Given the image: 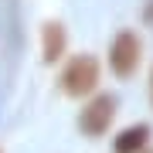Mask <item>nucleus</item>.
Returning a JSON list of instances; mask_svg holds the SVG:
<instances>
[{"mask_svg": "<svg viewBox=\"0 0 153 153\" xmlns=\"http://www.w3.org/2000/svg\"><path fill=\"white\" fill-rule=\"evenodd\" d=\"M140 58H143V41L136 38L133 31H119L109 48V65L119 78H129L133 71L140 68Z\"/></svg>", "mask_w": 153, "mask_h": 153, "instance_id": "obj_2", "label": "nucleus"}, {"mask_svg": "<svg viewBox=\"0 0 153 153\" xmlns=\"http://www.w3.org/2000/svg\"><path fill=\"white\" fill-rule=\"evenodd\" d=\"M146 140H150V126L136 123V126H129V129H123L116 136V153H140L146 146Z\"/></svg>", "mask_w": 153, "mask_h": 153, "instance_id": "obj_4", "label": "nucleus"}, {"mask_svg": "<svg viewBox=\"0 0 153 153\" xmlns=\"http://www.w3.org/2000/svg\"><path fill=\"white\" fill-rule=\"evenodd\" d=\"M112 119H116V95H95L82 109L78 126H82V133H88V136H102Z\"/></svg>", "mask_w": 153, "mask_h": 153, "instance_id": "obj_3", "label": "nucleus"}, {"mask_svg": "<svg viewBox=\"0 0 153 153\" xmlns=\"http://www.w3.org/2000/svg\"><path fill=\"white\" fill-rule=\"evenodd\" d=\"M41 38H44V61H58L65 55V27L61 24H44Z\"/></svg>", "mask_w": 153, "mask_h": 153, "instance_id": "obj_5", "label": "nucleus"}, {"mask_svg": "<svg viewBox=\"0 0 153 153\" xmlns=\"http://www.w3.org/2000/svg\"><path fill=\"white\" fill-rule=\"evenodd\" d=\"M150 99H153V75H150Z\"/></svg>", "mask_w": 153, "mask_h": 153, "instance_id": "obj_6", "label": "nucleus"}, {"mask_svg": "<svg viewBox=\"0 0 153 153\" xmlns=\"http://www.w3.org/2000/svg\"><path fill=\"white\" fill-rule=\"evenodd\" d=\"M146 153H153V150H146Z\"/></svg>", "mask_w": 153, "mask_h": 153, "instance_id": "obj_7", "label": "nucleus"}, {"mask_svg": "<svg viewBox=\"0 0 153 153\" xmlns=\"http://www.w3.org/2000/svg\"><path fill=\"white\" fill-rule=\"evenodd\" d=\"M61 92L65 95H75V99H82L88 95L92 88L99 85V61L92 55H78V58H71L65 71H61Z\"/></svg>", "mask_w": 153, "mask_h": 153, "instance_id": "obj_1", "label": "nucleus"}]
</instances>
